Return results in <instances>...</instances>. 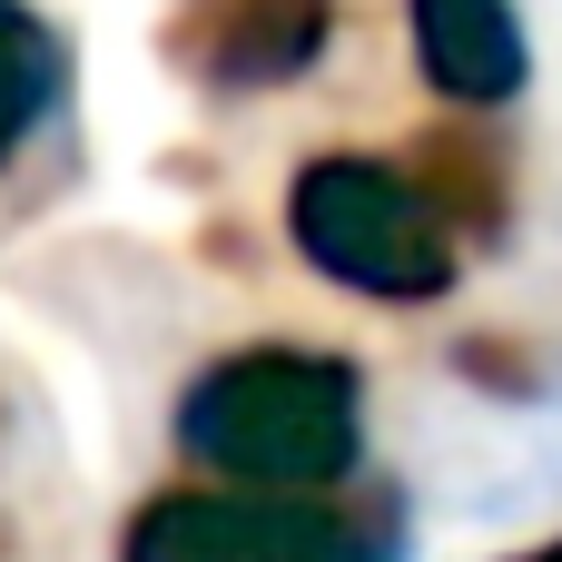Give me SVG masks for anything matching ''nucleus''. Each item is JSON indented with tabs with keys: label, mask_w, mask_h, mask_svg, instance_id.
<instances>
[{
	"label": "nucleus",
	"mask_w": 562,
	"mask_h": 562,
	"mask_svg": "<svg viewBox=\"0 0 562 562\" xmlns=\"http://www.w3.org/2000/svg\"><path fill=\"white\" fill-rule=\"evenodd\" d=\"M168 435L237 504L336 494L366 474V375L326 346H237L188 375Z\"/></svg>",
	"instance_id": "f257e3e1"
},
{
	"label": "nucleus",
	"mask_w": 562,
	"mask_h": 562,
	"mask_svg": "<svg viewBox=\"0 0 562 562\" xmlns=\"http://www.w3.org/2000/svg\"><path fill=\"white\" fill-rule=\"evenodd\" d=\"M286 237L326 286L366 306H435L464 277V237L445 227V207L415 188L405 158L375 148H316L286 178Z\"/></svg>",
	"instance_id": "f03ea898"
},
{
	"label": "nucleus",
	"mask_w": 562,
	"mask_h": 562,
	"mask_svg": "<svg viewBox=\"0 0 562 562\" xmlns=\"http://www.w3.org/2000/svg\"><path fill=\"white\" fill-rule=\"evenodd\" d=\"M336 40V0H188L168 20V59L217 99L296 89Z\"/></svg>",
	"instance_id": "7ed1b4c3"
},
{
	"label": "nucleus",
	"mask_w": 562,
	"mask_h": 562,
	"mask_svg": "<svg viewBox=\"0 0 562 562\" xmlns=\"http://www.w3.org/2000/svg\"><path fill=\"white\" fill-rule=\"evenodd\" d=\"M405 30H415L425 89L445 109H464V119L514 109L524 79H533V40H524L514 0H405Z\"/></svg>",
	"instance_id": "20e7f679"
},
{
	"label": "nucleus",
	"mask_w": 562,
	"mask_h": 562,
	"mask_svg": "<svg viewBox=\"0 0 562 562\" xmlns=\"http://www.w3.org/2000/svg\"><path fill=\"white\" fill-rule=\"evenodd\" d=\"M415 524L405 494L356 474L336 494H286V504H247L237 514V562H405Z\"/></svg>",
	"instance_id": "39448f33"
},
{
	"label": "nucleus",
	"mask_w": 562,
	"mask_h": 562,
	"mask_svg": "<svg viewBox=\"0 0 562 562\" xmlns=\"http://www.w3.org/2000/svg\"><path fill=\"white\" fill-rule=\"evenodd\" d=\"M69 119V40L40 0H0V178Z\"/></svg>",
	"instance_id": "423d86ee"
},
{
	"label": "nucleus",
	"mask_w": 562,
	"mask_h": 562,
	"mask_svg": "<svg viewBox=\"0 0 562 562\" xmlns=\"http://www.w3.org/2000/svg\"><path fill=\"white\" fill-rule=\"evenodd\" d=\"M405 168H415V188L445 207V227H454L464 247H494V237L514 227V168H504V148L484 138V119H454V128L415 138Z\"/></svg>",
	"instance_id": "0eeeda50"
},
{
	"label": "nucleus",
	"mask_w": 562,
	"mask_h": 562,
	"mask_svg": "<svg viewBox=\"0 0 562 562\" xmlns=\"http://www.w3.org/2000/svg\"><path fill=\"white\" fill-rule=\"evenodd\" d=\"M237 494H217V484H178V494H148L138 504V524H128V543L119 562H237Z\"/></svg>",
	"instance_id": "6e6552de"
},
{
	"label": "nucleus",
	"mask_w": 562,
	"mask_h": 562,
	"mask_svg": "<svg viewBox=\"0 0 562 562\" xmlns=\"http://www.w3.org/2000/svg\"><path fill=\"white\" fill-rule=\"evenodd\" d=\"M504 562H562V533H543V543H524V553H504Z\"/></svg>",
	"instance_id": "1a4fd4ad"
}]
</instances>
